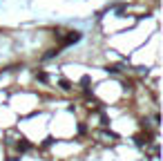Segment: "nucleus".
I'll use <instances>...</instances> for the list:
<instances>
[{
    "instance_id": "obj_1",
    "label": "nucleus",
    "mask_w": 163,
    "mask_h": 161,
    "mask_svg": "<svg viewBox=\"0 0 163 161\" xmlns=\"http://www.w3.org/2000/svg\"><path fill=\"white\" fill-rule=\"evenodd\" d=\"M81 40V31H69L65 36V40H63V45H74V43H78Z\"/></svg>"
},
{
    "instance_id": "obj_2",
    "label": "nucleus",
    "mask_w": 163,
    "mask_h": 161,
    "mask_svg": "<svg viewBox=\"0 0 163 161\" xmlns=\"http://www.w3.org/2000/svg\"><path fill=\"white\" fill-rule=\"evenodd\" d=\"M29 148H31V146H29V143H27L25 139H20V141H18V150H20V152H27Z\"/></svg>"
},
{
    "instance_id": "obj_3",
    "label": "nucleus",
    "mask_w": 163,
    "mask_h": 161,
    "mask_svg": "<svg viewBox=\"0 0 163 161\" xmlns=\"http://www.w3.org/2000/svg\"><path fill=\"white\" fill-rule=\"evenodd\" d=\"M58 54H60V51H58V49H49V51H47V54H45V56H43V58H45V61H49V58H54V56H58Z\"/></svg>"
},
{
    "instance_id": "obj_4",
    "label": "nucleus",
    "mask_w": 163,
    "mask_h": 161,
    "mask_svg": "<svg viewBox=\"0 0 163 161\" xmlns=\"http://www.w3.org/2000/svg\"><path fill=\"white\" fill-rule=\"evenodd\" d=\"M107 72H110V74H119V72H121V65H110Z\"/></svg>"
},
{
    "instance_id": "obj_5",
    "label": "nucleus",
    "mask_w": 163,
    "mask_h": 161,
    "mask_svg": "<svg viewBox=\"0 0 163 161\" xmlns=\"http://www.w3.org/2000/svg\"><path fill=\"white\" fill-rule=\"evenodd\" d=\"M36 78L40 80V83H45V80H47V74L45 72H36Z\"/></svg>"
},
{
    "instance_id": "obj_6",
    "label": "nucleus",
    "mask_w": 163,
    "mask_h": 161,
    "mask_svg": "<svg viewBox=\"0 0 163 161\" xmlns=\"http://www.w3.org/2000/svg\"><path fill=\"white\" fill-rule=\"evenodd\" d=\"M60 87H63V90H72V83H69V80H60Z\"/></svg>"
},
{
    "instance_id": "obj_7",
    "label": "nucleus",
    "mask_w": 163,
    "mask_h": 161,
    "mask_svg": "<svg viewBox=\"0 0 163 161\" xmlns=\"http://www.w3.org/2000/svg\"><path fill=\"white\" fill-rule=\"evenodd\" d=\"M9 161H18V159H16V157H9Z\"/></svg>"
}]
</instances>
